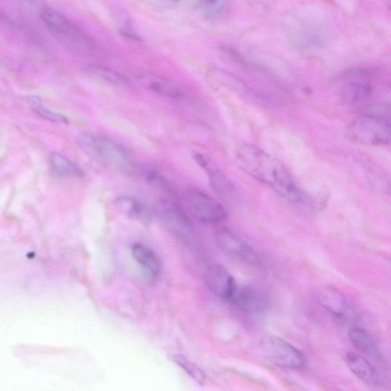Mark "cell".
<instances>
[{
    "mask_svg": "<svg viewBox=\"0 0 391 391\" xmlns=\"http://www.w3.org/2000/svg\"><path fill=\"white\" fill-rule=\"evenodd\" d=\"M204 280L209 290L226 300L230 299L237 284L232 274L221 264L209 266Z\"/></svg>",
    "mask_w": 391,
    "mask_h": 391,
    "instance_id": "obj_11",
    "label": "cell"
},
{
    "mask_svg": "<svg viewBox=\"0 0 391 391\" xmlns=\"http://www.w3.org/2000/svg\"><path fill=\"white\" fill-rule=\"evenodd\" d=\"M146 177L152 186L166 195L167 199H176V194L173 187H171L169 181L163 175H161L158 171L148 168L146 170Z\"/></svg>",
    "mask_w": 391,
    "mask_h": 391,
    "instance_id": "obj_23",
    "label": "cell"
},
{
    "mask_svg": "<svg viewBox=\"0 0 391 391\" xmlns=\"http://www.w3.org/2000/svg\"><path fill=\"white\" fill-rule=\"evenodd\" d=\"M351 135L369 145H387L390 141V111L384 107H370L351 124Z\"/></svg>",
    "mask_w": 391,
    "mask_h": 391,
    "instance_id": "obj_3",
    "label": "cell"
},
{
    "mask_svg": "<svg viewBox=\"0 0 391 391\" xmlns=\"http://www.w3.org/2000/svg\"><path fill=\"white\" fill-rule=\"evenodd\" d=\"M216 242L225 253L234 259L252 265L260 263L259 257L252 247L228 228H221L217 232Z\"/></svg>",
    "mask_w": 391,
    "mask_h": 391,
    "instance_id": "obj_8",
    "label": "cell"
},
{
    "mask_svg": "<svg viewBox=\"0 0 391 391\" xmlns=\"http://www.w3.org/2000/svg\"><path fill=\"white\" fill-rule=\"evenodd\" d=\"M175 363L182 368L186 373L192 377L199 385H204L206 379L204 371L197 365L181 355H175L171 357Z\"/></svg>",
    "mask_w": 391,
    "mask_h": 391,
    "instance_id": "obj_22",
    "label": "cell"
},
{
    "mask_svg": "<svg viewBox=\"0 0 391 391\" xmlns=\"http://www.w3.org/2000/svg\"><path fill=\"white\" fill-rule=\"evenodd\" d=\"M321 306L337 317H344L349 310V303L344 294L337 288L327 286L317 293Z\"/></svg>",
    "mask_w": 391,
    "mask_h": 391,
    "instance_id": "obj_13",
    "label": "cell"
},
{
    "mask_svg": "<svg viewBox=\"0 0 391 391\" xmlns=\"http://www.w3.org/2000/svg\"><path fill=\"white\" fill-rule=\"evenodd\" d=\"M373 90L372 85L366 80H352L343 87L342 98L349 103H357L369 98Z\"/></svg>",
    "mask_w": 391,
    "mask_h": 391,
    "instance_id": "obj_17",
    "label": "cell"
},
{
    "mask_svg": "<svg viewBox=\"0 0 391 391\" xmlns=\"http://www.w3.org/2000/svg\"><path fill=\"white\" fill-rule=\"evenodd\" d=\"M116 207L122 214L142 224H148L151 221L152 214L149 207L141 200L122 196L114 202Z\"/></svg>",
    "mask_w": 391,
    "mask_h": 391,
    "instance_id": "obj_14",
    "label": "cell"
},
{
    "mask_svg": "<svg viewBox=\"0 0 391 391\" xmlns=\"http://www.w3.org/2000/svg\"><path fill=\"white\" fill-rule=\"evenodd\" d=\"M185 202L189 212L199 222L215 224L227 218V212L222 204L199 189H188Z\"/></svg>",
    "mask_w": 391,
    "mask_h": 391,
    "instance_id": "obj_6",
    "label": "cell"
},
{
    "mask_svg": "<svg viewBox=\"0 0 391 391\" xmlns=\"http://www.w3.org/2000/svg\"><path fill=\"white\" fill-rule=\"evenodd\" d=\"M50 166L54 173L63 177H82L83 169L59 153H52L50 156Z\"/></svg>",
    "mask_w": 391,
    "mask_h": 391,
    "instance_id": "obj_19",
    "label": "cell"
},
{
    "mask_svg": "<svg viewBox=\"0 0 391 391\" xmlns=\"http://www.w3.org/2000/svg\"><path fill=\"white\" fill-rule=\"evenodd\" d=\"M349 336L353 345L361 351L371 357H379L375 343L364 329L352 327L349 331Z\"/></svg>",
    "mask_w": 391,
    "mask_h": 391,
    "instance_id": "obj_21",
    "label": "cell"
},
{
    "mask_svg": "<svg viewBox=\"0 0 391 391\" xmlns=\"http://www.w3.org/2000/svg\"><path fill=\"white\" fill-rule=\"evenodd\" d=\"M175 1H179V0H175Z\"/></svg>",
    "mask_w": 391,
    "mask_h": 391,
    "instance_id": "obj_26",
    "label": "cell"
},
{
    "mask_svg": "<svg viewBox=\"0 0 391 391\" xmlns=\"http://www.w3.org/2000/svg\"><path fill=\"white\" fill-rule=\"evenodd\" d=\"M140 81L148 90L161 96L173 100H180L184 98L183 93L175 86L156 75L151 74L142 75Z\"/></svg>",
    "mask_w": 391,
    "mask_h": 391,
    "instance_id": "obj_16",
    "label": "cell"
},
{
    "mask_svg": "<svg viewBox=\"0 0 391 391\" xmlns=\"http://www.w3.org/2000/svg\"><path fill=\"white\" fill-rule=\"evenodd\" d=\"M260 349L263 356L276 366L289 369H302L306 366V358L301 351L279 337L262 338Z\"/></svg>",
    "mask_w": 391,
    "mask_h": 391,
    "instance_id": "obj_5",
    "label": "cell"
},
{
    "mask_svg": "<svg viewBox=\"0 0 391 391\" xmlns=\"http://www.w3.org/2000/svg\"><path fill=\"white\" fill-rule=\"evenodd\" d=\"M40 17L47 30L64 47L78 52L93 49L91 37L68 17L50 8L42 9Z\"/></svg>",
    "mask_w": 391,
    "mask_h": 391,
    "instance_id": "obj_2",
    "label": "cell"
},
{
    "mask_svg": "<svg viewBox=\"0 0 391 391\" xmlns=\"http://www.w3.org/2000/svg\"><path fill=\"white\" fill-rule=\"evenodd\" d=\"M193 157L197 163L206 170L209 184L214 192L222 197H230L234 192V186L230 180L206 156L196 153Z\"/></svg>",
    "mask_w": 391,
    "mask_h": 391,
    "instance_id": "obj_12",
    "label": "cell"
},
{
    "mask_svg": "<svg viewBox=\"0 0 391 391\" xmlns=\"http://www.w3.org/2000/svg\"><path fill=\"white\" fill-rule=\"evenodd\" d=\"M161 214L169 230L176 235L183 238L193 235V226L177 199L165 198L161 204Z\"/></svg>",
    "mask_w": 391,
    "mask_h": 391,
    "instance_id": "obj_10",
    "label": "cell"
},
{
    "mask_svg": "<svg viewBox=\"0 0 391 391\" xmlns=\"http://www.w3.org/2000/svg\"><path fill=\"white\" fill-rule=\"evenodd\" d=\"M202 6L205 16L214 20L227 12L228 0H202Z\"/></svg>",
    "mask_w": 391,
    "mask_h": 391,
    "instance_id": "obj_24",
    "label": "cell"
},
{
    "mask_svg": "<svg viewBox=\"0 0 391 391\" xmlns=\"http://www.w3.org/2000/svg\"><path fill=\"white\" fill-rule=\"evenodd\" d=\"M80 146L90 157L105 162L124 173H130L134 163L127 151L117 142L102 136L83 135Z\"/></svg>",
    "mask_w": 391,
    "mask_h": 391,
    "instance_id": "obj_4",
    "label": "cell"
},
{
    "mask_svg": "<svg viewBox=\"0 0 391 391\" xmlns=\"http://www.w3.org/2000/svg\"><path fill=\"white\" fill-rule=\"evenodd\" d=\"M31 103L33 107V109L35 110L39 115L47 120L52 121L54 122L68 124V119L61 115V114L54 112L49 110L45 108L42 106V104L39 98H33L31 99Z\"/></svg>",
    "mask_w": 391,
    "mask_h": 391,
    "instance_id": "obj_25",
    "label": "cell"
},
{
    "mask_svg": "<svg viewBox=\"0 0 391 391\" xmlns=\"http://www.w3.org/2000/svg\"><path fill=\"white\" fill-rule=\"evenodd\" d=\"M346 361L352 373L359 379L367 383H373L376 379L375 368L363 357L349 352L346 356Z\"/></svg>",
    "mask_w": 391,
    "mask_h": 391,
    "instance_id": "obj_18",
    "label": "cell"
},
{
    "mask_svg": "<svg viewBox=\"0 0 391 391\" xmlns=\"http://www.w3.org/2000/svg\"><path fill=\"white\" fill-rule=\"evenodd\" d=\"M87 71L95 77L120 88H130L129 80L121 73L100 65H90Z\"/></svg>",
    "mask_w": 391,
    "mask_h": 391,
    "instance_id": "obj_20",
    "label": "cell"
},
{
    "mask_svg": "<svg viewBox=\"0 0 391 391\" xmlns=\"http://www.w3.org/2000/svg\"><path fill=\"white\" fill-rule=\"evenodd\" d=\"M132 254L150 280L158 278L161 264L157 254L150 247L139 243L132 246Z\"/></svg>",
    "mask_w": 391,
    "mask_h": 391,
    "instance_id": "obj_15",
    "label": "cell"
},
{
    "mask_svg": "<svg viewBox=\"0 0 391 391\" xmlns=\"http://www.w3.org/2000/svg\"><path fill=\"white\" fill-rule=\"evenodd\" d=\"M211 74L212 78L218 84L222 85L223 87L231 91L244 100L261 105L262 107L272 106V102L269 98L264 97L259 93L255 92L245 82L231 73L219 69H214L211 70Z\"/></svg>",
    "mask_w": 391,
    "mask_h": 391,
    "instance_id": "obj_9",
    "label": "cell"
},
{
    "mask_svg": "<svg viewBox=\"0 0 391 391\" xmlns=\"http://www.w3.org/2000/svg\"><path fill=\"white\" fill-rule=\"evenodd\" d=\"M228 302L240 311L249 314H259L270 306L268 295L250 285L236 284Z\"/></svg>",
    "mask_w": 391,
    "mask_h": 391,
    "instance_id": "obj_7",
    "label": "cell"
},
{
    "mask_svg": "<svg viewBox=\"0 0 391 391\" xmlns=\"http://www.w3.org/2000/svg\"><path fill=\"white\" fill-rule=\"evenodd\" d=\"M237 161L245 173L269 186L293 204L307 203V197L282 162L262 148L243 146L238 151Z\"/></svg>",
    "mask_w": 391,
    "mask_h": 391,
    "instance_id": "obj_1",
    "label": "cell"
}]
</instances>
